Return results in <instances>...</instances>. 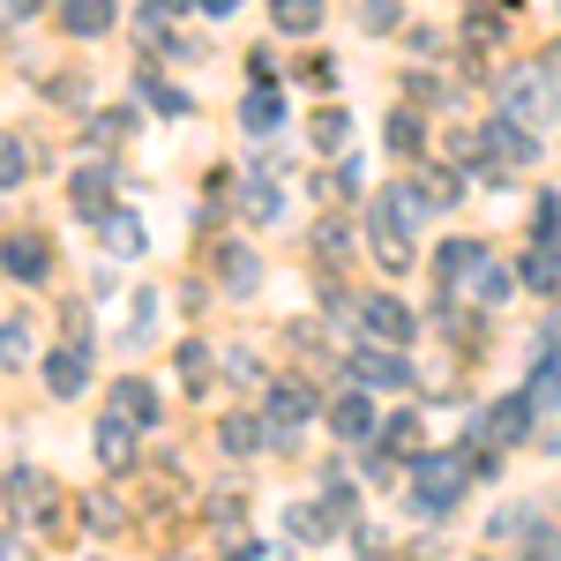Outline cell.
Masks as SVG:
<instances>
[{
	"label": "cell",
	"mask_w": 561,
	"mask_h": 561,
	"mask_svg": "<svg viewBox=\"0 0 561 561\" xmlns=\"http://www.w3.org/2000/svg\"><path fill=\"white\" fill-rule=\"evenodd\" d=\"M210 524H217V531H232V524H240V494H210Z\"/></svg>",
	"instance_id": "35"
},
{
	"label": "cell",
	"mask_w": 561,
	"mask_h": 561,
	"mask_svg": "<svg viewBox=\"0 0 561 561\" xmlns=\"http://www.w3.org/2000/svg\"><path fill=\"white\" fill-rule=\"evenodd\" d=\"M479 434H486V442H524V434H531V397H502V404L479 420Z\"/></svg>",
	"instance_id": "13"
},
{
	"label": "cell",
	"mask_w": 561,
	"mask_h": 561,
	"mask_svg": "<svg viewBox=\"0 0 561 561\" xmlns=\"http://www.w3.org/2000/svg\"><path fill=\"white\" fill-rule=\"evenodd\" d=\"M248 210H255V217H277V187H270V180H255V187H248Z\"/></svg>",
	"instance_id": "37"
},
{
	"label": "cell",
	"mask_w": 561,
	"mask_h": 561,
	"mask_svg": "<svg viewBox=\"0 0 561 561\" xmlns=\"http://www.w3.org/2000/svg\"><path fill=\"white\" fill-rule=\"evenodd\" d=\"M83 524L90 531H121V502L113 494H83Z\"/></svg>",
	"instance_id": "27"
},
{
	"label": "cell",
	"mask_w": 561,
	"mask_h": 561,
	"mask_svg": "<svg viewBox=\"0 0 561 561\" xmlns=\"http://www.w3.org/2000/svg\"><path fill=\"white\" fill-rule=\"evenodd\" d=\"M225 561H262V547H255V539H248V547H232V554H225Z\"/></svg>",
	"instance_id": "38"
},
{
	"label": "cell",
	"mask_w": 561,
	"mask_h": 561,
	"mask_svg": "<svg viewBox=\"0 0 561 561\" xmlns=\"http://www.w3.org/2000/svg\"><path fill=\"white\" fill-rule=\"evenodd\" d=\"M128 128H135V113H128V105H121V113H98V121H90V142H121Z\"/></svg>",
	"instance_id": "30"
},
{
	"label": "cell",
	"mask_w": 561,
	"mask_h": 561,
	"mask_svg": "<svg viewBox=\"0 0 561 561\" xmlns=\"http://www.w3.org/2000/svg\"><path fill=\"white\" fill-rule=\"evenodd\" d=\"M0 561H23V547H15V539H0Z\"/></svg>",
	"instance_id": "40"
},
{
	"label": "cell",
	"mask_w": 561,
	"mask_h": 561,
	"mask_svg": "<svg viewBox=\"0 0 561 561\" xmlns=\"http://www.w3.org/2000/svg\"><path fill=\"white\" fill-rule=\"evenodd\" d=\"M98 225H105V248H113V255H142V225H135V217H98Z\"/></svg>",
	"instance_id": "23"
},
{
	"label": "cell",
	"mask_w": 561,
	"mask_h": 561,
	"mask_svg": "<svg viewBox=\"0 0 561 561\" xmlns=\"http://www.w3.org/2000/svg\"><path fill=\"white\" fill-rule=\"evenodd\" d=\"M524 561H561V539H554V531H547V524L531 531V547H524Z\"/></svg>",
	"instance_id": "36"
},
{
	"label": "cell",
	"mask_w": 561,
	"mask_h": 561,
	"mask_svg": "<svg viewBox=\"0 0 561 561\" xmlns=\"http://www.w3.org/2000/svg\"><path fill=\"white\" fill-rule=\"evenodd\" d=\"M510 285H517V277L486 262V270H479V277H472V300H479V307H494V300H510Z\"/></svg>",
	"instance_id": "26"
},
{
	"label": "cell",
	"mask_w": 561,
	"mask_h": 561,
	"mask_svg": "<svg viewBox=\"0 0 561 561\" xmlns=\"http://www.w3.org/2000/svg\"><path fill=\"white\" fill-rule=\"evenodd\" d=\"M322 23V0H277V31H293V38H307Z\"/></svg>",
	"instance_id": "22"
},
{
	"label": "cell",
	"mask_w": 561,
	"mask_h": 561,
	"mask_svg": "<svg viewBox=\"0 0 561 561\" xmlns=\"http://www.w3.org/2000/svg\"><path fill=\"white\" fill-rule=\"evenodd\" d=\"M8 502H15V517H23V524H53L60 486H53L38 465H15V472H8Z\"/></svg>",
	"instance_id": "5"
},
{
	"label": "cell",
	"mask_w": 561,
	"mask_h": 561,
	"mask_svg": "<svg viewBox=\"0 0 561 561\" xmlns=\"http://www.w3.org/2000/svg\"><path fill=\"white\" fill-rule=\"evenodd\" d=\"M547 76H561V45H554V53H547Z\"/></svg>",
	"instance_id": "41"
},
{
	"label": "cell",
	"mask_w": 561,
	"mask_h": 561,
	"mask_svg": "<svg viewBox=\"0 0 561 561\" xmlns=\"http://www.w3.org/2000/svg\"><path fill=\"white\" fill-rule=\"evenodd\" d=\"M420 434H427V427H420V412H397V420L382 427V449H389V457H420V449H427Z\"/></svg>",
	"instance_id": "18"
},
{
	"label": "cell",
	"mask_w": 561,
	"mask_h": 561,
	"mask_svg": "<svg viewBox=\"0 0 561 561\" xmlns=\"http://www.w3.org/2000/svg\"><path fill=\"white\" fill-rule=\"evenodd\" d=\"M352 382H359V389H404V382H412V367H404L397 352L359 345V359H352Z\"/></svg>",
	"instance_id": "8"
},
{
	"label": "cell",
	"mask_w": 561,
	"mask_h": 561,
	"mask_svg": "<svg viewBox=\"0 0 561 561\" xmlns=\"http://www.w3.org/2000/svg\"><path fill=\"white\" fill-rule=\"evenodd\" d=\"M330 531H337V510L330 502H300L293 510V539H330Z\"/></svg>",
	"instance_id": "21"
},
{
	"label": "cell",
	"mask_w": 561,
	"mask_h": 561,
	"mask_svg": "<svg viewBox=\"0 0 561 561\" xmlns=\"http://www.w3.org/2000/svg\"><path fill=\"white\" fill-rule=\"evenodd\" d=\"M524 285H539V293H547V285H561V262L547 255V248H539V255L524 262Z\"/></svg>",
	"instance_id": "32"
},
{
	"label": "cell",
	"mask_w": 561,
	"mask_h": 561,
	"mask_svg": "<svg viewBox=\"0 0 561 561\" xmlns=\"http://www.w3.org/2000/svg\"><path fill=\"white\" fill-rule=\"evenodd\" d=\"M240 121H248L255 135H277V121H285V98H277V90H255V98L240 105Z\"/></svg>",
	"instance_id": "19"
},
{
	"label": "cell",
	"mask_w": 561,
	"mask_h": 561,
	"mask_svg": "<svg viewBox=\"0 0 561 561\" xmlns=\"http://www.w3.org/2000/svg\"><path fill=\"white\" fill-rule=\"evenodd\" d=\"M307 420H314V389L270 382V404H262V427H270V442H293V434H307Z\"/></svg>",
	"instance_id": "4"
},
{
	"label": "cell",
	"mask_w": 561,
	"mask_h": 561,
	"mask_svg": "<svg viewBox=\"0 0 561 561\" xmlns=\"http://www.w3.org/2000/svg\"><path fill=\"white\" fill-rule=\"evenodd\" d=\"M502 121L547 135V121H554V90H547V76H539V68H524V76H510V83H502Z\"/></svg>",
	"instance_id": "2"
},
{
	"label": "cell",
	"mask_w": 561,
	"mask_h": 561,
	"mask_svg": "<svg viewBox=\"0 0 561 561\" xmlns=\"http://www.w3.org/2000/svg\"><path fill=\"white\" fill-rule=\"evenodd\" d=\"M420 135H427V121H420L412 105H397V113H389V142H397V150H420Z\"/></svg>",
	"instance_id": "25"
},
{
	"label": "cell",
	"mask_w": 561,
	"mask_h": 561,
	"mask_svg": "<svg viewBox=\"0 0 561 561\" xmlns=\"http://www.w3.org/2000/svg\"><path fill=\"white\" fill-rule=\"evenodd\" d=\"M142 90H150V105H158V113H187V98H180L173 83H158V76H142Z\"/></svg>",
	"instance_id": "34"
},
{
	"label": "cell",
	"mask_w": 561,
	"mask_h": 561,
	"mask_svg": "<svg viewBox=\"0 0 561 561\" xmlns=\"http://www.w3.org/2000/svg\"><path fill=\"white\" fill-rule=\"evenodd\" d=\"M232 8H240V0H203V15H232Z\"/></svg>",
	"instance_id": "39"
},
{
	"label": "cell",
	"mask_w": 561,
	"mask_h": 561,
	"mask_svg": "<svg viewBox=\"0 0 561 561\" xmlns=\"http://www.w3.org/2000/svg\"><path fill=\"white\" fill-rule=\"evenodd\" d=\"M68 195H76V210H83V217H105V195H113V165H76Z\"/></svg>",
	"instance_id": "14"
},
{
	"label": "cell",
	"mask_w": 561,
	"mask_h": 561,
	"mask_svg": "<svg viewBox=\"0 0 561 561\" xmlns=\"http://www.w3.org/2000/svg\"><path fill=\"white\" fill-rule=\"evenodd\" d=\"M330 427H337V442H367V434H382L375 404H367V389H352V397H337V404H330Z\"/></svg>",
	"instance_id": "12"
},
{
	"label": "cell",
	"mask_w": 561,
	"mask_h": 561,
	"mask_svg": "<svg viewBox=\"0 0 561 561\" xmlns=\"http://www.w3.org/2000/svg\"><path fill=\"white\" fill-rule=\"evenodd\" d=\"M255 277H262V270H255V255H248V248H225V285H232V293H248Z\"/></svg>",
	"instance_id": "28"
},
{
	"label": "cell",
	"mask_w": 561,
	"mask_h": 561,
	"mask_svg": "<svg viewBox=\"0 0 561 561\" xmlns=\"http://www.w3.org/2000/svg\"><path fill=\"white\" fill-rule=\"evenodd\" d=\"M98 457H105L113 472H121V465H135V427H128V420H121V412H113V420L98 427Z\"/></svg>",
	"instance_id": "17"
},
{
	"label": "cell",
	"mask_w": 561,
	"mask_h": 561,
	"mask_svg": "<svg viewBox=\"0 0 561 561\" xmlns=\"http://www.w3.org/2000/svg\"><path fill=\"white\" fill-rule=\"evenodd\" d=\"M479 270H486V248H479V240H449V248L434 255V277H442L449 293H457V285H472Z\"/></svg>",
	"instance_id": "11"
},
{
	"label": "cell",
	"mask_w": 561,
	"mask_h": 561,
	"mask_svg": "<svg viewBox=\"0 0 561 561\" xmlns=\"http://www.w3.org/2000/svg\"><path fill=\"white\" fill-rule=\"evenodd\" d=\"M180 382L210 389V352H203V345H180Z\"/></svg>",
	"instance_id": "29"
},
{
	"label": "cell",
	"mask_w": 561,
	"mask_h": 561,
	"mask_svg": "<svg viewBox=\"0 0 561 561\" xmlns=\"http://www.w3.org/2000/svg\"><path fill=\"white\" fill-rule=\"evenodd\" d=\"M359 322H367V337H382V345H412V307L389 300V293H375V300H359Z\"/></svg>",
	"instance_id": "7"
},
{
	"label": "cell",
	"mask_w": 561,
	"mask_h": 561,
	"mask_svg": "<svg viewBox=\"0 0 561 561\" xmlns=\"http://www.w3.org/2000/svg\"><path fill=\"white\" fill-rule=\"evenodd\" d=\"M0 270H8L15 285H38V277H45V240H38V232H15V240H0Z\"/></svg>",
	"instance_id": "10"
},
{
	"label": "cell",
	"mask_w": 561,
	"mask_h": 561,
	"mask_svg": "<svg viewBox=\"0 0 561 561\" xmlns=\"http://www.w3.org/2000/svg\"><path fill=\"white\" fill-rule=\"evenodd\" d=\"M479 158H494V165H531L539 158V142H531V128H517V121H486V135H479Z\"/></svg>",
	"instance_id": "6"
},
{
	"label": "cell",
	"mask_w": 561,
	"mask_h": 561,
	"mask_svg": "<svg viewBox=\"0 0 561 561\" xmlns=\"http://www.w3.org/2000/svg\"><path fill=\"white\" fill-rule=\"evenodd\" d=\"M83 382H90V345H60L45 359V389L53 397H83Z\"/></svg>",
	"instance_id": "9"
},
{
	"label": "cell",
	"mask_w": 561,
	"mask_h": 561,
	"mask_svg": "<svg viewBox=\"0 0 561 561\" xmlns=\"http://www.w3.org/2000/svg\"><path fill=\"white\" fill-rule=\"evenodd\" d=\"M113 412H121L128 427H158V389L150 382H121L113 389Z\"/></svg>",
	"instance_id": "15"
},
{
	"label": "cell",
	"mask_w": 561,
	"mask_h": 561,
	"mask_svg": "<svg viewBox=\"0 0 561 561\" xmlns=\"http://www.w3.org/2000/svg\"><path fill=\"white\" fill-rule=\"evenodd\" d=\"M307 135H314V150H345L352 121H345V113H337V105H330V113H314V128H307Z\"/></svg>",
	"instance_id": "24"
},
{
	"label": "cell",
	"mask_w": 561,
	"mask_h": 561,
	"mask_svg": "<svg viewBox=\"0 0 561 561\" xmlns=\"http://www.w3.org/2000/svg\"><path fill=\"white\" fill-rule=\"evenodd\" d=\"M23 165H31V158H23V142H15V135H0V187H15Z\"/></svg>",
	"instance_id": "31"
},
{
	"label": "cell",
	"mask_w": 561,
	"mask_h": 561,
	"mask_svg": "<svg viewBox=\"0 0 561 561\" xmlns=\"http://www.w3.org/2000/svg\"><path fill=\"white\" fill-rule=\"evenodd\" d=\"M217 442H225V457H248V449H262V442H270V427H262V420H225V427H217Z\"/></svg>",
	"instance_id": "20"
},
{
	"label": "cell",
	"mask_w": 561,
	"mask_h": 561,
	"mask_svg": "<svg viewBox=\"0 0 561 561\" xmlns=\"http://www.w3.org/2000/svg\"><path fill=\"white\" fill-rule=\"evenodd\" d=\"M479 465L494 472V457H465V449H427V457H420V472H412V510H420V517H449V510L465 502V486H472Z\"/></svg>",
	"instance_id": "1"
},
{
	"label": "cell",
	"mask_w": 561,
	"mask_h": 561,
	"mask_svg": "<svg viewBox=\"0 0 561 561\" xmlns=\"http://www.w3.org/2000/svg\"><path fill=\"white\" fill-rule=\"evenodd\" d=\"M359 23L367 31H397V0H359Z\"/></svg>",
	"instance_id": "33"
},
{
	"label": "cell",
	"mask_w": 561,
	"mask_h": 561,
	"mask_svg": "<svg viewBox=\"0 0 561 561\" xmlns=\"http://www.w3.org/2000/svg\"><path fill=\"white\" fill-rule=\"evenodd\" d=\"M60 23H68L76 38H98V31L113 23V0H60Z\"/></svg>",
	"instance_id": "16"
},
{
	"label": "cell",
	"mask_w": 561,
	"mask_h": 561,
	"mask_svg": "<svg viewBox=\"0 0 561 561\" xmlns=\"http://www.w3.org/2000/svg\"><path fill=\"white\" fill-rule=\"evenodd\" d=\"M404 225H412V217L397 210V203H367V240H375V262H382L389 277H397V270H412V232H404Z\"/></svg>",
	"instance_id": "3"
}]
</instances>
